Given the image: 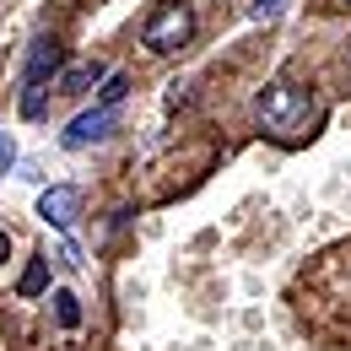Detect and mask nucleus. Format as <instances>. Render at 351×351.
Here are the masks:
<instances>
[{"label":"nucleus","instance_id":"nucleus-14","mask_svg":"<svg viewBox=\"0 0 351 351\" xmlns=\"http://www.w3.org/2000/svg\"><path fill=\"white\" fill-rule=\"evenodd\" d=\"M341 5H351V0H341Z\"/></svg>","mask_w":351,"mask_h":351},{"label":"nucleus","instance_id":"nucleus-8","mask_svg":"<svg viewBox=\"0 0 351 351\" xmlns=\"http://www.w3.org/2000/svg\"><path fill=\"white\" fill-rule=\"evenodd\" d=\"M125 92H130V76H119V71H114V76H103L97 108H119V97H125Z\"/></svg>","mask_w":351,"mask_h":351},{"label":"nucleus","instance_id":"nucleus-2","mask_svg":"<svg viewBox=\"0 0 351 351\" xmlns=\"http://www.w3.org/2000/svg\"><path fill=\"white\" fill-rule=\"evenodd\" d=\"M189 38H195V11L184 0H162L146 16V27H141V44L152 49V54H178Z\"/></svg>","mask_w":351,"mask_h":351},{"label":"nucleus","instance_id":"nucleus-4","mask_svg":"<svg viewBox=\"0 0 351 351\" xmlns=\"http://www.w3.org/2000/svg\"><path fill=\"white\" fill-rule=\"evenodd\" d=\"M76 211H82V189H76V184H54V189L38 195V217H44L49 227H60V232L76 227Z\"/></svg>","mask_w":351,"mask_h":351},{"label":"nucleus","instance_id":"nucleus-13","mask_svg":"<svg viewBox=\"0 0 351 351\" xmlns=\"http://www.w3.org/2000/svg\"><path fill=\"white\" fill-rule=\"evenodd\" d=\"M5 254H11V238H5V232H0V265H5Z\"/></svg>","mask_w":351,"mask_h":351},{"label":"nucleus","instance_id":"nucleus-9","mask_svg":"<svg viewBox=\"0 0 351 351\" xmlns=\"http://www.w3.org/2000/svg\"><path fill=\"white\" fill-rule=\"evenodd\" d=\"M54 319H60L65 330H76V324H82V303H76L71 292H54Z\"/></svg>","mask_w":351,"mask_h":351},{"label":"nucleus","instance_id":"nucleus-6","mask_svg":"<svg viewBox=\"0 0 351 351\" xmlns=\"http://www.w3.org/2000/svg\"><path fill=\"white\" fill-rule=\"evenodd\" d=\"M103 76H108V71H103V65H97V60H76V65H65V71H60V76H54V87H60V92H71V97H76V92H87V87H97V82H103Z\"/></svg>","mask_w":351,"mask_h":351},{"label":"nucleus","instance_id":"nucleus-12","mask_svg":"<svg viewBox=\"0 0 351 351\" xmlns=\"http://www.w3.org/2000/svg\"><path fill=\"white\" fill-rule=\"evenodd\" d=\"M270 11H281V0H254L249 5V16H270Z\"/></svg>","mask_w":351,"mask_h":351},{"label":"nucleus","instance_id":"nucleus-5","mask_svg":"<svg viewBox=\"0 0 351 351\" xmlns=\"http://www.w3.org/2000/svg\"><path fill=\"white\" fill-rule=\"evenodd\" d=\"M65 71V44L49 33V38H38L33 44V54H27V71H22V87H44L49 76H60Z\"/></svg>","mask_w":351,"mask_h":351},{"label":"nucleus","instance_id":"nucleus-1","mask_svg":"<svg viewBox=\"0 0 351 351\" xmlns=\"http://www.w3.org/2000/svg\"><path fill=\"white\" fill-rule=\"evenodd\" d=\"M254 125L265 135H276V141H303V135L319 130V103L292 82H270L254 97Z\"/></svg>","mask_w":351,"mask_h":351},{"label":"nucleus","instance_id":"nucleus-11","mask_svg":"<svg viewBox=\"0 0 351 351\" xmlns=\"http://www.w3.org/2000/svg\"><path fill=\"white\" fill-rule=\"evenodd\" d=\"M11 162H16V141L0 130V178H5V168H11Z\"/></svg>","mask_w":351,"mask_h":351},{"label":"nucleus","instance_id":"nucleus-15","mask_svg":"<svg viewBox=\"0 0 351 351\" xmlns=\"http://www.w3.org/2000/svg\"><path fill=\"white\" fill-rule=\"evenodd\" d=\"M346 54H351V49H346Z\"/></svg>","mask_w":351,"mask_h":351},{"label":"nucleus","instance_id":"nucleus-7","mask_svg":"<svg viewBox=\"0 0 351 351\" xmlns=\"http://www.w3.org/2000/svg\"><path fill=\"white\" fill-rule=\"evenodd\" d=\"M44 287H49V260H33L27 270H22V281H16V292H22V298H38Z\"/></svg>","mask_w":351,"mask_h":351},{"label":"nucleus","instance_id":"nucleus-3","mask_svg":"<svg viewBox=\"0 0 351 351\" xmlns=\"http://www.w3.org/2000/svg\"><path fill=\"white\" fill-rule=\"evenodd\" d=\"M114 125H119V114L92 103L87 114H76V119H71V130H65V146H71V152H82V146H97V141H108V135H114Z\"/></svg>","mask_w":351,"mask_h":351},{"label":"nucleus","instance_id":"nucleus-10","mask_svg":"<svg viewBox=\"0 0 351 351\" xmlns=\"http://www.w3.org/2000/svg\"><path fill=\"white\" fill-rule=\"evenodd\" d=\"M44 108H49L44 87H22V119H44Z\"/></svg>","mask_w":351,"mask_h":351}]
</instances>
